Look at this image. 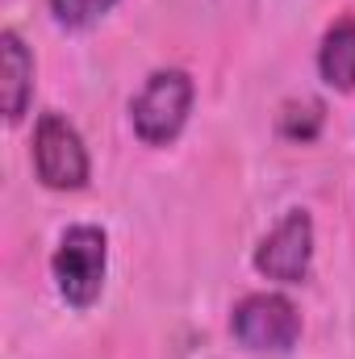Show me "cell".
I'll use <instances>...</instances> for the list:
<instances>
[{"mask_svg":"<svg viewBox=\"0 0 355 359\" xmlns=\"http://www.w3.org/2000/svg\"><path fill=\"white\" fill-rule=\"evenodd\" d=\"M309 264H314V222H309V213L293 209L288 217L276 222V230L260 243L255 268L264 271L267 280L301 284L309 276Z\"/></svg>","mask_w":355,"mask_h":359,"instance_id":"5b68a950","label":"cell"},{"mask_svg":"<svg viewBox=\"0 0 355 359\" xmlns=\"http://www.w3.org/2000/svg\"><path fill=\"white\" fill-rule=\"evenodd\" d=\"M51 8H55V17L63 21V25H92L100 13H109L113 8V0H51Z\"/></svg>","mask_w":355,"mask_h":359,"instance_id":"9c48e42d","label":"cell"},{"mask_svg":"<svg viewBox=\"0 0 355 359\" xmlns=\"http://www.w3.org/2000/svg\"><path fill=\"white\" fill-rule=\"evenodd\" d=\"M322 130V104L318 100H293L280 109V134L293 142H309Z\"/></svg>","mask_w":355,"mask_h":359,"instance_id":"ba28073f","label":"cell"},{"mask_svg":"<svg viewBox=\"0 0 355 359\" xmlns=\"http://www.w3.org/2000/svg\"><path fill=\"white\" fill-rule=\"evenodd\" d=\"M230 330L251 355H288L301 339V313L280 292H251L234 305Z\"/></svg>","mask_w":355,"mask_h":359,"instance_id":"6da1fadb","label":"cell"},{"mask_svg":"<svg viewBox=\"0 0 355 359\" xmlns=\"http://www.w3.org/2000/svg\"><path fill=\"white\" fill-rule=\"evenodd\" d=\"M105 268H109V238L96 226H72L59 238L55 251V280L67 305L88 309L105 288Z\"/></svg>","mask_w":355,"mask_h":359,"instance_id":"7a4b0ae2","label":"cell"},{"mask_svg":"<svg viewBox=\"0 0 355 359\" xmlns=\"http://www.w3.org/2000/svg\"><path fill=\"white\" fill-rule=\"evenodd\" d=\"M29 92H34V59H29L25 42L13 29H4L0 34V100H4V117L8 121L25 117Z\"/></svg>","mask_w":355,"mask_h":359,"instance_id":"8992f818","label":"cell"},{"mask_svg":"<svg viewBox=\"0 0 355 359\" xmlns=\"http://www.w3.org/2000/svg\"><path fill=\"white\" fill-rule=\"evenodd\" d=\"M318 72L330 88L339 92L355 88V17H343L326 29L322 50H318Z\"/></svg>","mask_w":355,"mask_h":359,"instance_id":"52a82bcc","label":"cell"},{"mask_svg":"<svg viewBox=\"0 0 355 359\" xmlns=\"http://www.w3.org/2000/svg\"><path fill=\"white\" fill-rule=\"evenodd\" d=\"M192 109V80L184 72H155L130 104V121L147 147H168L184 130Z\"/></svg>","mask_w":355,"mask_h":359,"instance_id":"3957f363","label":"cell"},{"mask_svg":"<svg viewBox=\"0 0 355 359\" xmlns=\"http://www.w3.org/2000/svg\"><path fill=\"white\" fill-rule=\"evenodd\" d=\"M34 168H38V180L46 188H59V192H72V188L88 184V151H84V138L76 134V126L67 117H59V113L38 117Z\"/></svg>","mask_w":355,"mask_h":359,"instance_id":"277c9868","label":"cell"}]
</instances>
